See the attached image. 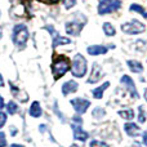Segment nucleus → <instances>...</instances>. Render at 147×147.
<instances>
[{"mask_svg":"<svg viewBox=\"0 0 147 147\" xmlns=\"http://www.w3.org/2000/svg\"><path fill=\"white\" fill-rule=\"evenodd\" d=\"M130 10L132 12H137V13H140V14H142L143 17L147 20V12H146V9L142 7V5H138V4H132L130 5Z\"/></svg>","mask_w":147,"mask_h":147,"instance_id":"22","label":"nucleus"},{"mask_svg":"<svg viewBox=\"0 0 147 147\" xmlns=\"http://www.w3.org/2000/svg\"><path fill=\"white\" fill-rule=\"evenodd\" d=\"M121 5L120 0H99L98 4V13L99 14H107V13H112L117 10Z\"/></svg>","mask_w":147,"mask_h":147,"instance_id":"5","label":"nucleus"},{"mask_svg":"<svg viewBox=\"0 0 147 147\" xmlns=\"http://www.w3.org/2000/svg\"><path fill=\"white\" fill-rule=\"evenodd\" d=\"M92 115H93L94 119H102V117L106 115V111H105L103 109H101V107H96V109L93 110V112H92Z\"/></svg>","mask_w":147,"mask_h":147,"instance_id":"23","label":"nucleus"},{"mask_svg":"<svg viewBox=\"0 0 147 147\" xmlns=\"http://www.w3.org/2000/svg\"><path fill=\"white\" fill-rule=\"evenodd\" d=\"M28 112H30V115L32 117H40L41 115H43V110H41V107H40V103H39L38 101L32 102V105H31Z\"/></svg>","mask_w":147,"mask_h":147,"instance_id":"17","label":"nucleus"},{"mask_svg":"<svg viewBox=\"0 0 147 147\" xmlns=\"http://www.w3.org/2000/svg\"><path fill=\"white\" fill-rule=\"evenodd\" d=\"M127 65L129 67V70L132 72H136V74H140L143 71V66L140 61H136V59H130V61H127Z\"/></svg>","mask_w":147,"mask_h":147,"instance_id":"15","label":"nucleus"},{"mask_svg":"<svg viewBox=\"0 0 147 147\" xmlns=\"http://www.w3.org/2000/svg\"><path fill=\"white\" fill-rule=\"evenodd\" d=\"M103 76V71H102V67L99 66L98 63H94L93 65V69H92V72H90V76L88 78L86 83L89 84H94L99 80V79Z\"/></svg>","mask_w":147,"mask_h":147,"instance_id":"8","label":"nucleus"},{"mask_svg":"<svg viewBox=\"0 0 147 147\" xmlns=\"http://www.w3.org/2000/svg\"><path fill=\"white\" fill-rule=\"evenodd\" d=\"M12 40L18 48H25L28 40V30L25 25H16L13 28Z\"/></svg>","mask_w":147,"mask_h":147,"instance_id":"2","label":"nucleus"},{"mask_svg":"<svg viewBox=\"0 0 147 147\" xmlns=\"http://www.w3.org/2000/svg\"><path fill=\"white\" fill-rule=\"evenodd\" d=\"M78 88H79V84L75 80H69L62 85V94L63 96H69V94L78 92Z\"/></svg>","mask_w":147,"mask_h":147,"instance_id":"10","label":"nucleus"},{"mask_svg":"<svg viewBox=\"0 0 147 147\" xmlns=\"http://www.w3.org/2000/svg\"><path fill=\"white\" fill-rule=\"evenodd\" d=\"M103 32H105V35L110 38V36H114L116 34V30H115V27L111 23L106 22V23H103Z\"/></svg>","mask_w":147,"mask_h":147,"instance_id":"20","label":"nucleus"},{"mask_svg":"<svg viewBox=\"0 0 147 147\" xmlns=\"http://www.w3.org/2000/svg\"><path fill=\"white\" fill-rule=\"evenodd\" d=\"M72 129H74V137H75V140L80 141V142H85L86 140H88L89 137V133L85 132L84 129H81L80 125H72Z\"/></svg>","mask_w":147,"mask_h":147,"instance_id":"13","label":"nucleus"},{"mask_svg":"<svg viewBox=\"0 0 147 147\" xmlns=\"http://www.w3.org/2000/svg\"><path fill=\"white\" fill-rule=\"evenodd\" d=\"M70 103L72 105V107L75 109V111L78 112L79 115L84 114V112L88 110V107L90 106V101L84 99V98H74L70 101Z\"/></svg>","mask_w":147,"mask_h":147,"instance_id":"6","label":"nucleus"},{"mask_svg":"<svg viewBox=\"0 0 147 147\" xmlns=\"http://www.w3.org/2000/svg\"><path fill=\"white\" fill-rule=\"evenodd\" d=\"M145 98H146V101H147V89H146V92H145Z\"/></svg>","mask_w":147,"mask_h":147,"instance_id":"35","label":"nucleus"},{"mask_svg":"<svg viewBox=\"0 0 147 147\" xmlns=\"http://www.w3.org/2000/svg\"><path fill=\"white\" fill-rule=\"evenodd\" d=\"M71 40L69 38H62V36L57 35L53 38V48H57L59 45H66V44H70Z\"/></svg>","mask_w":147,"mask_h":147,"instance_id":"18","label":"nucleus"},{"mask_svg":"<svg viewBox=\"0 0 147 147\" xmlns=\"http://www.w3.org/2000/svg\"><path fill=\"white\" fill-rule=\"evenodd\" d=\"M89 147H110L106 142H102V141H97L93 140L90 143H89Z\"/></svg>","mask_w":147,"mask_h":147,"instance_id":"24","label":"nucleus"},{"mask_svg":"<svg viewBox=\"0 0 147 147\" xmlns=\"http://www.w3.org/2000/svg\"><path fill=\"white\" fill-rule=\"evenodd\" d=\"M70 70V59L65 56L54 57L53 63H52V72L56 80L61 79L67 71Z\"/></svg>","mask_w":147,"mask_h":147,"instance_id":"1","label":"nucleus"},{"mask_svg":"<svg viewBox=\"0 0 147 147\" xmlns=\"http://www.w3.org/2000/svg\"><path fill=\"white\" fill-rule=\"evenodd\" d=\"M4 86V79H3V76L0 75V88H3Z\"/></svg>","mask_w":147,"mask_h":147,"instance_id":"33","label":"nucleus"},{"mask_svg":"<svg viewBox=\"0 0 147 147\" xmlns=\"http://www.w3.org/2000/svg\"><path fill=\"white\" fill-rule=\"evenodd\" d=\"M7 112L10 115H14L18 112V105L14 101H9L7 103Z\"/></svg>","mask_w":147,"mask_h":147,"instance_id":"21","label":"nucleus"},{"mask_svg":"<svg viewBox=\"0 0 147 147\" xmlns=\"http://www.w3.org/2000/svg\"><path fill=\"white\" fill-rule=\"evenodd\" d=\"M121 84H124L125 86H127L128 92H129V96L132 97L133 99H137L138 97H140V94H138L137 89H136V85H134V81H133V79L130 78V76L128 75H124L121 78Z\"/></svg>","mask_w":147,"mask_h":147,"instance_id":"7","label":"nucleus"},{"mask_svg":"<svg viewBox=\"0 0 147 147\" xmlns=\"http://www.w3.org/2000/svg\"><path fill=\"white\" fill-rule=\"evenodd\" d=\"M110 86V81H106V83H103L102 85H99L98 88H96V89H93V97L96 99H101L102 97H103V93H105V90H106L107 88Z\"/></svg>","mask_w":147,"mask_h":147,"instance_id":"16","label":"nucleus"},{"mask_svg":"<svg viewBox=\"0 0 147 147\" xmlns=\"http://www.w3.org/2000/svg\"><path fill=\"white\" fill-rule=\"evenodd\" d=\"M138 121H140L141 124H143V123L146 121V114H145V110H143V106L140 107V112H138Z\"/></svg>","mask_w":147,"mask_h":147,"instance_id":"25","label":"nucleus"},{"mask_svg":"<svg viewBox=\"0 0 147 147\" xmlns=\"http://www.w3.org/2000/svg\"><path fill=\"white\" fill-rule=\"evenodd\" d=\"M119 114L120 117H123L124 120H133V117H134V111H133L132 109H127V110H121V111L117 112Z\"/></svg>","mask_w":147,"mask_h":147,"instance_id":"19","label":"nucleus"},{"mask_svg":"<svg viewBox=\"0 0 147 147\" xmlns=\"http://www.w3.org/2000/svg\"><path fill=\"white\" fill-rule=\"evenodd\" d=\"M145 30H146V26L137 20H132V21H129V22L123 23L121 25V31L125 34H129V35L142 34Z\"/></svg>","mask_w":147,"mask_h":147,"instance_id":"4","label":"nucleus"},{"mask_svg":"<svg viewBox=\"0 0 147 147\" xmlns=\"http://www.w3.org/2000/svg\"><path fill=\"white\" fill-rule=\"evenodd\" d=\"M142 137H143V145L147 146V132H145L142 134Z\"/></svg>","mask_w":147,"mask_h":147,"instance_id":"30","label":"nucleus"},{"mask_svg":"<svg viewBox=\"0 0 147 147\" xmlns=\"http://www.w3.org/2000/svg\"><path fill=\"white\" fill-rule=\"evenodd\" d=\"M44 1L49 3V4H56V3H58L59 0H44Z\"/></svg>","mask_w":147,"mask_h":147,"instance_id":"32","label":"nucleus"},{"mask_svg":"<svg viewBox=\"0 0 147 147\" xmlns=\"http://www.w3.org/2000/svg\"><path fill=\"white\" fill-rule=\"evenodd\" d=\"M124 129H125V133H127L129 137H138V136L141 134V129L140 127H138L137 124H134V123H127V124L124 125Z\"/></svg>","mask_w":147,"mask_h":147,"instance_id":"14","label":"nucleus"},{"mask_svg":"<svg viewBox=\"0 0 147 147\" xmlns=\"http://www.w3.org/2000/svg\"><path fill=\"white\" fill-rule=\"evenodd\" d=\"M4 106H5V102H4V99H3V97L0 96V110L4 109Z\"/></svg>","mask_w":147,"mask_h":147,"instance_id":"29","label":"nucleus"},{"mask_svg":"<svg viewBox=\"0 0 147 147\" xmlns=\"http://www.w3.org/2000/svg\"><path fill=\"white\" fill-rule=\"evenodd\" d=\"M71 147H76V146H71Z\"/></svg>","mask_w":147,"mask_h":147,"instance_id":"36","label":"nucleus"},{"mask_svg":"<svg viewBox=\"0 0 147 147\" xmlns=\"http://www.w3.org/2000/svg\"><path fill=\"white\" fill-rule=\"evenodd\" d=\"M7 146V137H5L4 132H0V147Z\"/></svg>","mask_w":147,"mask_h":147,"instance_id":"28","label":"nucleus"},{"mask_svg":"<svg viewBox=\"0 0 147 147\" xmlns=\"http://www.w3.org/2000/svg\"><path fill=\"white\" fill-rule=\"evenodd\" d=\"M7 119H8L7 114H5V112H3V111H0V129H1V128L5 125V123H7Z\"/></svg>","mask_w":147,"mask_h":147,"instance_id":"27","label":"nucleus"},{"mask_svg":"<svg viewBox=\"0 0 147 147\" xmlns=\"http://www.w3.org/2000/svg\"><path fill=\"white\" fill-rule=\"evenodd\" d=\"M84 23H80L78 22V21H71V22H67L66 23V32L69 34V35H78V34H80L81 28H83Z\"/></svg>","mask_w":147,"mask_h":147,"instance_id":"9","label":"nucleus"},{"mask_svg":"<svg viewBox=\"0 0 147 147\" xmlns=\"http://www.w3.org/2000/svg\"><path fill=\"white\" fill-rule=\"evenodd\" d=\"M10 130H12V132H10V134H12V136H16V134H17V133H18V132H17V128H16V129H14V128L12 127V128H10Z\"/></svg>","mask_w":147,"mask_h":147,"instance_id":"31","label":"nucleus"},{"mask_svg":"<svg viewBox=\"0 0 147 147\" xmlns=\"http://www.w3.org/2000/svg\"><path fill=\"white\" fill-rule=\"evenodd\" d=\"M86 52L90 56H101V54H106L109 52V47L105 45H90L86 48Z\"/></svg>","mask_w":147,"mask_h":147,"instance_id":"12","label":"nucleus"},{"mask_svg":"<svg viewBox=\"0 0 147 147\" xmlns=\"http://www.w3.org/2000/svg\"><path fill=\"white\" fill-rule=\"evenodd\" d=\"M76 1H78V0H63V5L66 9H71V8L75 7Z\"/></svg>","mask_w":147,"mask_h":147,"instance_id":"26","label":"nucleus"},{"mask_svg":"<svg viewBox=\"0 0 147 147\" xmlns=\"http://www.w3.org/2000/svg\"><path fill=\"white\" fill-rule=\"evenodd\" d=\"M10 90H12V94L16 97V98L18 99L20 102H27L28 101V94L26 93L25 90H22V89L17 88V86H14L12 83H10Z\"/></svg>","mask_w":147,"mask_h":147,"instance_id":"11","label":"nucleus"},{"mask_svg":"<svg viewBox=\"0 0 147 147\" xmlns=\"http://www.w3.org/2000/svg\"><path fill=\"white\" fill-rule=\"evenodd\" d=\"M71 74L75 78H84L88 70V62L84 58L83 54H76L72 59L71 65Z\"/></svg>","mask_w":147,"mask_h":147,"instance_id":"3","label":"nucleus"},{"mask_svg":"<svg viewBox=\"0 0 147 147\" xmlns=\"http://www.w3.org/2000/svg\"><path fill=\"white\" fill-rule=\"evenodd\" d=\"M9 147H25V146H22V145H17V143H13V145H10Z\"/></svg>","mask_w":147,"mask_h":147,"instance_id":"34","label":"nucleus"}]
</instances>
